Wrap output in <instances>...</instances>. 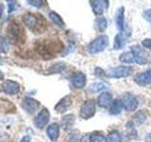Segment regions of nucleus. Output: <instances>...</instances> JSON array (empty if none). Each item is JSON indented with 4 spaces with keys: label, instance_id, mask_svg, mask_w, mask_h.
Wrapping results in <instances>:
<instances>
[{
    "label": "nucleus",
    "instance_id": "nucleus-1",
    "mask_svg": "<svg viewBox=\"0 0 151 142\" xmlns=\"http://www.w3.org/2000/svg\"><path fill=\"white\" fill-rule=\"evenodd\" d=\"M109 45V37L106 35H100L96 37V39L89 45V52L92 54H97L105 50V49Z\"/></svg>",
    "mask_w": 151,
    "mask_h": 142
},
{
    "label": "nucleus",
    "instance_id": "nucleus-2",
    "mask_svg": "<svg viewBox=\"0 0 151 142\" xmlns=\"http://www.w3.org/2000/svg\"><path fill=\"white\" fill-rule=\"evenodd\" d=\"M96 103L93 99H89L82 103L81 107H80V113L79 116L80 117H82L83 120H89L94 116L96 114Z\"/></svg>",
    "mask_w": 151,
    "mask_h": 142
},
{
    "label": "nucleus",
    "instance_id": "nucleus-3",
    "mask_svg": "<svg viewBox=\"0 0 151 142\" xmlns=\"http://www.w3.org/2000/svg\"><path fill=\"white\" fill-rule=\"evenodd\" d=\"M121 102L123 104V107H124L127 111H134L138 107V99L137 98L130 93H125L123 95V97L121 99Z\"/></svg>",
    "mask_w": 151,
    "mask_h": 142
},
{
    "label": "nucleus",
    "instance_id": "nucleus-4",
    "mask_svg": "<svg viewBox=\"0 0 151 142\" xmlns=\"http://www.w3.org/2000/svg\"><path fill=\"white\" fill-rule=\"evenodd\" d=\"M132 73V68L129 66H126V65H120L111 69L109 72L107 73V76L110 78H125L129 76Z\"/></svg>",
    "mask_w": 151,
    "mask_h": 142
},
{
    "label": "nucleus",
    "instance_id": "nucleus-5",
    "mask_svg": "<svg viewBox=\"0 0 151 142\" xmlns=\"http://www.w3.org/2000/svg\"><path fill=\"white\" fill-rule=\"evenodd\" d=\"M1 91L8 95H16L20 91V85L14 80H7L1 84Z\"/></svg>",
    "mask_w": 151,
    "mask_h": 142
},
{
    "label": "nucleus",
    "instance_id": "nucleus-6",
    "mask_svg": "<svg viewBox=\"0 0 151 142\" xmlns=\"http://www.w3.org/2000/svg\"><path fill=\"white\" fill-rule=\"evenodd\" d=\"M23 21H24V24H25L29 30H31L33 31L38 30L40 28V27H39V26H41L40 20L36 15H34V14L26 13L25 15L23 16Z\"/></svg>",
    "mask_w": 151,
    "mask_h": 142
},
{
    "label": "nucleus",
    "instance_id": "nucleus-7",
    "mask_svg": "<svg viewBox=\"0 0 151 142\" xmlns=\"http://www.w3.org/2000/svg\"><path fill=\"white\" fill-rule=\"evenodd\" d=\"M50 114L46 108H44L38 114L37 117L34 118V124L39 129H42L49 121Z\"/></svg>",
    "mask_w": 151,
    "mask_h": 142
},
{
    "label": "nucleus",
    "instance_id": "nucleus-8",
    "mask_svg": "<svg viewBox=\"0 0 151 142\" xmlns=\"http://www.w3.org/2000/svg\"><path fill=\"white\" fill-rule=\"evenodd\" d=\"M22 108L27 112L28 114H33L35 113L40 107V102L36 101L34 99L31 98H25L23 99L22 104H21Z\"/></svg>",
    "mask_w": 151,
    "mask_h": 142
},
{
    "label": "nucleus",
    "instance_id": "nucleus-9",
    "mask_svg": "<svg viewBox=\"0 0 151 142\" xmlns=\"http://www.w3.org/2000/svg\"><path fill=\"white\" fill-rule=\"evenodd\" d=\"M130 51L133 53L135 58V63L138 64H147V58H146V54L145 51L141 49L139 46H131Z\"/></svg>",
    "mask_w": 151,
    "mask_h": 142
},
{
    "label": "nucleus",
    "instance_id": "nucleus-10",
    "mask_svg": "<svg viewBox=\"0 0 151 142\" xmlns=\"http://www.w3.org/2000/svg\"><path fill=\"white\" fill-rule=\"evenodd\" d=\"M7 30L9 35V38H11L12 40L15 41V42L20 41V39L22 38V28L17 23L12 22L9 25V28Z\"/></svg>",
    "mask_w": 151,
    "mask_h": 142
},
{
    "label": "nucleus",
    "instance_id": "nucleus-11",
    "mask_svg": "<svg viewBox=\"0 0 151 142\" xmlns=\"http://www.w3.org/2000/svg\"><path fill=\"white\" fill-rule=\"evenodd\" d=\"M134 80L140 86H145V85L151 84V68L137 74L134 78Z\"/></svg>",
    "mask_w": 151,
    "mask_h": 142
},
{
    "label": "nucleus",
    "instance_id": "nucleus-12",
    "mask_svg": "<svg viewBox=\"0 0 151 142\" xmlns=\"http://www.w3.org/2000/svg\"><path fill=\"white\" fill-rule=\"evenodd\" d=\"M90 3H91L93 13L96 15L103 14L104 11L109 7V1L107 0H93V1H90Z\"/></svg>",
    "mask_w": 151,
    "mask_h": 142
},
{
    "label": "nucleus",
    "instance_id": "nucleus-13",
    "mask_svg": "<svg viewBox=\"0 0 151 142\" xmlns=\"http://www.w3.org/2000/svg\"><path fill=\"white\" fill-rule=\"evenodd\" d=\"M71 83L77 88H83L86 84V76L82 72H76L71 77Z\"/></svg>",
    "mask_w": 151,
    "mask_h": 142
},
{
    "label": "nucleus",
    "instance_id": "nucleus-14",
    "mask_svg": "<svg viewBox=\"0 0 151 142\" xmlns=\"http://www.w3.org/2000/svg\"><path fill=\"white\" fill-rule=\"evenodd\" d=\"M71 105H72V99H71V97L65 96L64 98L61 99L60 101L56 104L55 110L58 113L63 114V113L67 111Z\"/></svg>",
    "mask_w": 151,
    "mask_h": 142
},
{
    "label": "nucleus",
    "instance_id": "nucleus-15",
    "mask_svg": "<svg viewBox=\"0 0 151 142\" xmlns=\"http://www.w3.org/2000/svg\"><path fill=\"white\" fill-rule=\"evenodd\" d=\"M115 24L118 28V30H124V24H125V8L120 7L117 9L115 13Z\"/></svg>",
    "mask_w": 151,
    "mask_h": 142
},
{
    "label": "nucleus",
    "instance_id": "nucleus-16",
    "mask_svg": "<svg viewBox=\"0 0 151 142\" xmlns=\"http://www.w3.org/2000/svg\"><path fill=\"white\" fill-rule=\"evenodd\" d=\"M112 95L109 92H103L101 93L100 96L98 97V104L100 107L106 108L110 106L112 103Z\"/></svg>",
    "mask_w": 151,
    "mask_h": 142
},
{
    "label": "nucleus",
    "instance_id": "nucleus-17",
    "mask_svg": "<svg viewBox=\"0 0 151 142\" xmlns=\"http://www.w3.org/2000/svg\"><path fill=\"white\" fill-rule=\"evenodd\" d=\"M46 134L51 141H56L60 135V127L57 123H52L47 127Z\"/></svg>",
    "mask_w": 151,
    "mask_h": 142
},
{
    "label": "nucleus",
    "instance_id": "nucleus-18",
    "mask_svg": "<svg viewBox=\"0 0 151 142\" xmlns=\"http://www.w3.org/2000/svg\"><path fill=\"white\" fill-rule=\"evenodd\" d=\"M75 121H76V117H75L74 115L64 116L63 118H61V121H60L61 128H63V129L65 130V131H68L74 126Z\"/></svg>",
    "mask_w": 151,
    "mask_h": 142
},
{
    "label": "nucleus",
    "instance_id": "nucleus-19",
    "mask_svg": "<svg viewBox=\"0 0 151 142\" xmlns=\"http://www.w3.org/2000/svg\"><path fill=\"white\" fill-rule=\"evenodd\" d=\"M108 88H109V85L105 82H96L90 85L89 91L91 93H98V92L105 91Z\"/></svg>",
    "mask_w": 151,
    "mask_h": 142
},
{
    "label": "nucleus",
    "instance_id": "nucleus-20",
    "mask_svg": "<svg viewBox=\"0 0 151 142\" xmlns=\"http://www.w3.org/2000/svg\"><path fill=\"white\" fill-rule=\"evenodd\" d=\"M122 109H123V104H122L121 101H119V99H115V101H113L112 103L111 104L109 112H110L111 115L116 116L118 114L121 113Z\"/></svg>",
    "mask_w": 151,
    "mask_h": 142
},
{
    "label": "nucleus",
    "instance_id": "nucleus-21",
    "mask_svg": "<svg viewBox=\"0 0 151 142\" xmlns=\"http://www.w3.org/2000/svg\"><path fill=\"white\" fill-rule=\"evenodd\" d=\"M120 62L123 64H133L135 63V58L134 55L131 51H127V52H124L120 55L119 58Z\"/></svg>",
    "mask_w": 151,
    "mask_h": 142
},
{
    "label": "nucleus",
    "instance_id": "nucleus-22",
    "mask_svg": "<svg viewBox=\"0 0 151 142\" xmlns=\"http://www.w3.org/2000/svg\"><path fill=\"white\" fill-rule=\"evenodd\" d=\"M49 18L51 19V21L53 22L55 25H57L60 28H63L65 26L63 18H61L59 14L57 12H49Z\"/></svg>",
    "mask_w": 151,
    "mask_h": 142
},
{
    "label": "nucleus",
    "instance_id": "nucleus-23",
    "mask_svg": "<svg viewBox=\"0 0 151 142\" xmlns=\"http://www.w3.org/2000/svg\"><path fill=\"white\" fill-rule=\"evenodd\" d=\"M133 120L136 125H142L143 123L146 120V113L144 110H140L137 112L134 117H133Z\"/></svg>",
    "mask_w": 151,
    "mask_h": 142
},
{
    "label": "nucleus",
    "instance_id": "nucleus-24",
    "mask_svg": "<svg viewBox=\"0 0 151 142\" xmlns=\"http://www.w3.org/2000/svg\"><path fill=\"white\" fill-rule=\"evenodd\" d=\"M125 41V35L123 33H118L114 38V44H113V49L115 50H118L122 49V46H124Z\"/></svg>",
    "mask_w": 151,
    "mask_h": 142
},
{
    "label": "nucleus",
    "instance_id": "nucleus-25",
    "mask_svg": "<svg viewBox=\"0 0 151 142\" xmlns=\"http://www.w3.org/2000/svg\"><path fill=\"white\" fill-rule=\"evenodd\" d=\"M9 47V41L6 37L0 36V53H7Z\"/></svg>",
    "mask_w": 151,
    "mask_h": 142
},
{
    "label": "nucleus",
    "instance_id": "nucleus-26",
    "mask_svg": "<svg viewBox=\"0 0 151 142\" xmlns=\"http://www.w3.org/2000/svg\"><path fill=\"white\" fill-rule=\"evenodd\" d=\"M90 142H107V138L100 133L94 132L90 135Z\"/></svg>",
    "mask_w": 151,
    "mask_h": 142
},
{
    "label": "nucleus",
    "instance_id": "nucleus-27",
    "mask_svg": "<svg viewBox=\"0 0 151 142\" xmlns=\"http://www.w3.org/2000/svg\"><path fill=\"white\" fill-rule=\"evenodd\" d=\"M107 142H122V137L117 131H112L108 135Z\"/></svg>",
    "mask_w": 151,
    "mask_h": 142
},
{
    "label": "nucleus",
    "instance_id": "nucleus-28",
    "mask_svg": "<svg viewBox=\"0 0 151 142\" xmlns=\"http://www.w3.org/2000/svg\"><path fill=\"white\" fill-rule=\"evenodd\" d=\"M65 68V64L64 63H58L56 64H53L51 67L48 69V72L53 74V73H60L61 71Z\"/></svg>",
    "mask_w": 151,
    "mask_h": 142
},
{
    "label": "nucleus",
    "instance_id": "nucleus-29",
    "mask_svg": "<svg viewBox=\"0 0 151 142\" xmlns=\"http://www.w3.org/2000/svg\"><path fill=\"white\" fill-rule=\"evenodd\" d=\"M97 27H98V30L99 31H104L108 27V22L106 18H100L97 20Z\"/></svg>",
    "mask_w": 151,
    "mask_h": 142
},
{
    "label": "nucleus",
    "instance_id": "nucleus-30",
    "mask_svg": "<svg viewBox=\"0 0 151 142\" xmlns=\"http://www.w3.org/2000/svg\"><path fill=\"white\" fill-rule=\"evenodd\" d=\"M7 3H8V12L9 13L12 12L13 11H15L18 7V4L16 1H11V0H9Z\"/></svg>",
    "mask_w": 151,
    "mask_h": 142
},
{
    "label": "nucleus",
    "instance_id": "nucleus-31",
    "mask_svg": "<svg viewBox=\"0 0 151 142\" xmlns=\"http://www.w3.org/2000/svg\"><path fill=\"white\" fill-rule=\"evenodd\" d=\"M69 141L70 142H79V134L78 132L75 131L73 133H71V135H69Z\"/></svg>",
    "mask_w": 151,
    "mask_h": 142
},
{
    "label": "nucleus",
    "instance_id": "nucleus-32",
    "mask_svg": "<svg viewBox=\"0 0 151 142\" xmlns=\"http://www.w3.org/2000/svg\"><path fill=\"white\" fill-rule=\"evenodd\" d=\"M27 3L35 8H41L42 6L44 1H41V0H28Z\"/></svg>",
    "mask_w": 151,
    "mask_h": 142
},
{
    "label": "nucleus",
    "instance_id": "nucleus-33",
    "mask_svg": "<svg viewBox=\"0 0 151 142\" xmlns=\"http://www.w3.org/2000/svg\"><path fill=\"white\" fill-rule=\"evenodd\" d=\"M143 16L146 21L151 24V9H146V11H145L143 13Z\"/></svg>",
    "mask_w": 151,
    "mask_h": 142
},
{
    "label": "nucleus",
    "instance_id": "nucleus-34",
    "mask_svg": "<svg viewBox=\"0 0 151 142\" xmlns=\"http://www.w3.org/2000/svg\"><path fill=\"white\" fill-rule=\"evenodd\" d=\"M142 45H143L145 49H151V39H145L142 42Z\"/></svg>",
    "mask_w": 151,
    "mask_h": 142
},
{
    "label": "nucleus",
    "instance_id": "nucleus-35",
    "mask_svg": "<svg viewBox=\"0 0 151 142\" xmlns=\"http://www.w3.org/2000/svg\"><path fill=\"white\" fill-rule=\"evenodd\" d=\"M96 75L98 76V77H102V76H107V74L105 73V71L101 68H96Z\"/></svg>",
    "mask_w": 151,
    "mask_h": 142
},
{
    "label": "nucleus",
    "instance_id": "nucleus-36",
    "mask_svg": "<svg viewBox=\"0 0 151 142\" xmlns=\"http://www.w3.org/2000/svg\"><path fill=\"white\" fill-rule=\"evenodd\" d=\"M20 142H30V137H29V136H27V135L24 136L23 138L21 139Z\"/></svg>",
    "mask_w": 151,
    "mask_h": 142
},
{
    "label": "nucleus",
    "instance_id": "nucleus-37",
    "mask_svg": "<svg viewBox=\"0 0 151 142\" xmlns=\"http://www.w3.org/2000/svg\"><path fill=\"white\" fill-rule=\"evenodd\" d=\"M2 12H3V6L2 5H0V18L2 16Z\"/></svg>",
    "mask_w": 151,
    "mask_h": 142
},
{
    "label": "nucleus",
    "instance_id": "nucleus-38",
    "mask_svg": "<svg viewBox=\"0 0 151 142\" xmlns=\"http://www.w3.org/2000/svg\"><path fill=\"white\" fill-rule=\"evenodd\" d=\"M4 79V75H3V73H2V71L0 70V80H2Z\"/></svg>",
    "mask_w": 151,
    "mask_h": 142
},
{
    "label": "nucleus",
    "instance_id": "nucleus-39",
    "mask_svg": "<svg viewBox=\"0 0 151 142\" xmlns=\"http://www.w3.org/2000/svg\"><path fill=\"white\" fill-rule=\"evenodd\" d=\"M150 142H151V141H150Z\"/></svg>",
    "mask_w": 151,
    "mask_h": 142
}]
</instances>
